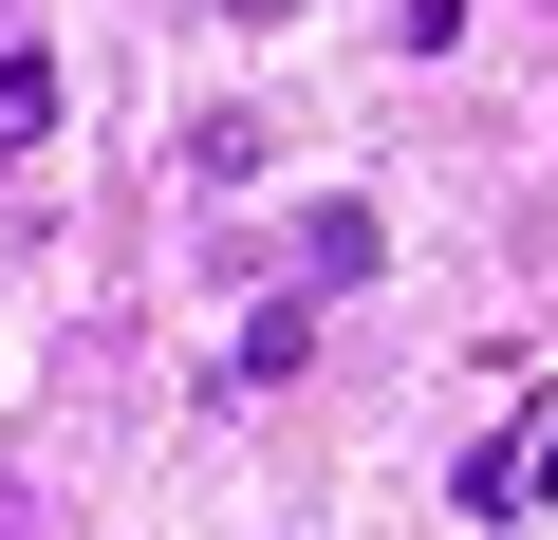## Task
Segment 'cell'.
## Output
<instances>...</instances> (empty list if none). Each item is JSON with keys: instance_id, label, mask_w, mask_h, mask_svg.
<instances>
[{"instance_id": "cell-1", "label": "cell", "mask_w": 558, "mask_h": 540, "mask_svg": "<svg viewBox=\"0 0 558 540\" xmlns=\"http://www.w3.org/2000/svg\"><path fill=\"white\" fill-rule=\"evenodd\" d=\"M336 280H373V205H299V299H336Z\"/></svg>"}, {"instance_id": "cell-2", "label": "cell", "mask_w": 558, "mask_h": 540, "mask_svg": "<svg viewBox=\"0 0 558 540\" xmlns=\"http://www.w3.org/2000/svg\"><path fill=\"white\" fill-rule=\"evenodd\" d=\"M299 355H317V299H260V317H242V355H223V373H242V392H279V373H299Z\"/></svg>"}, {"instance_id": "cell-3", "label": "cell", "mask_w": 558, "mask_h": 540, "mask_svg": "<svg viewBox=\"0 0 558 540\" xmlns=\"http://www.w3.org/2000/svg\"><path fill=\"white\" fill-rule=\"evenodd\" d=\"M38 131H57V57L20 38V57H0V149H38Z\"/></svg>"}, {"instance_id": "cell-4", "label": "cell", "mask_w": 558, "mask_h": 540, "mask_svg": "<svg viewBox=\"0 0 558 540\" xmlns=\"http://www.w3.org/2000/svg\"><path fill=\"white\" fill-rule=\"evenodd\" d=\"M0 540H38V484H20V466H0Z\"/></svg>"}]
</instances>
